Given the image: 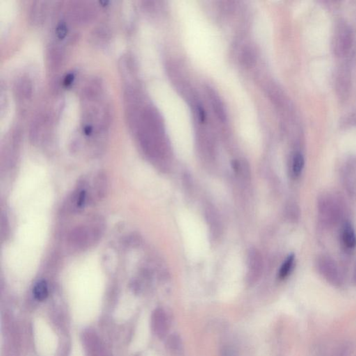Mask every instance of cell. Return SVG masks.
<instances>
[{
  "instance_id": "ba28073f",
  "label": "cell",
  "mask_w": 356,
  "mask_h": 356,
  "mask_svg": "<svg viewBox=\"0 0 356 356\" xmlns=\"http://www.w3.org/2000/svg\"><path fill=\"white\" fill-rule=\"evenodd\" d=\"M344 244L347 248H354L356 246V234L353 227L350 223L345 225L343 233Z\"/></svg>"
},
{
  "instance_id": "7c38bea8",
  "label": "cell",
  "mask_w": 356,
  "mask_h": 356,
  "mask_svg": "<svg viewBox=\"0 0 356 356\" xmlns=\"http://www.w3.org/2000/svg\"><path fill=\"white\" fill-rule=\"evenodd\" d=\"M96 189V194L98 198H102L105 193L106 188H107V179L105 175L100 174L96 178V183L95 185Z\"/></svg>"
},
{
  "instance_id": "9c48e42d",
  "label": "cell",
  "mask_w": 356,
  "mask_h": 356,
  "mask_svg": "<svg viewBox=\"0 0 356 356\" xmlns=\"http://www.w3.org/2000/svg\"><path fill=\"white\" fill-rule=\"evenodd\" d=\"M167 347H168L169 350L174 355L180 354L181 350H182V343H181L180 337L178 334L174 333L168 338Z\"/></svg>"
},
{
  "instance_id": "3957f363",
  "label": "cell",
  "mask_w": 356,
  "mask_h": 356,
  "mask_svg": "<svg viewBox=\"0 0 356 356\" xmlns=\"http://www.w3.org/2000/svg\"><path fill=\"white\" fill-rule=\"evenodd\" d=\"M248 279L252 283L257 281L262 271V258L260 252L252 249L248 255Z\"/></svg>"
},
{
  "instance_id": "52a82bcc",
  "label": "cell",
  "mask_w": 356,
  "mask_h": 356,
  "mask_svg": "<svg viewBox=\"0 0 356 356\" xmlns=\"http://www.w3.org/2000/svg\"><path fill=\"white\" fill-rule=\"evenodd\" d=\"M15 96L20 100L29 99L32 94V84L26 77H22L17 81L15 87Z\"/></svg>"
},
{
  "instance_id": "ac0fdd59",
  "label": "cell",
  "mask_w": 356,
  "mask_h": 356,
  "mask_svg": "<svg viewBox=\"0 0 356 356\" xmlns=\"http://www.w3.org/2000/svg\"><path fill=\"white\" fill-rule=\"evenodd\" d=\"M199 117L201 119L202 121H204V118H205V115H204V112L203 109L202 108H199L198 109Z\"/></svg>"
},
{
  "instance_id": "9a60e30c",
  "label": "cell",
  "mask_w": 356,
  "mask_h": 356,
  "mask_svg": "<svg viewBox=\"0 0 356 356\" xmlns=\"http://www.w3.org/2000/svg\"><path fill=\"white\" fill-rule=\"evenodd\" d=\"M211 102L216 115L220 119L224 120L225 118L224 108L221 101L214 94L211 95Z\"/></svg>"
},
{
  "instance_id": "8992f818",
  "label": "cell",
  "mask_w": 356,
  "mask_h": 356,
  "mask_svg": "<svg viewBox=\"0 0 356 356\" xmlns=\"http://www.w3.org/2000/svg\"><path fill=\"white\" fill-rule=\"evenodd\" d=\"M47 1H34L30 10V19L33 24H40L46 17L47 8Z\"/></svg>"
},
{
  "instance_id": "6da1fadb",
  "label": "cell",
  "mask_w": 356,
  "mask_h": 356,
  "mask_svg": "<svg viewBox=\"0 0 356 356\" xmlns=\"http://www.w3.org/2000/svg\"><path fill=\"white\" fill-rule=\"evenodd\" d=\"M335 54L343 59H350L355 53L356 40L351 26L345 22H340L335 30L333 38Z\"/></svg>"
},
{
  "instance_id": "277c9868",
  "label": "cell",
  "mask_w": 356,
  "mask_h": 356,
  "mask_svg": "<svg viewBox=\"0 0 356 356\" xmlns=\"http://www.w3.org/2000/svg\"><path fill=\"white\" fill-rule=\"evenodd\" d=\"M351 75L348 68L343 66L338 72L336 79V90L341 99H346L350 91Z\"/></svg>"
},
{
  "instance_id": "4fadbf2b",
  "label": "cell",
  "mask_w": 356,
  "mask_h": 356,
  "mask_svg": "<svg viewBox=\"0 0 356 356\" xmlns=\"http://www.w3.org/2000/svg\"><path fill=\"white\" fill-rule=\"evenodd\" d=\"M304 167V158L301 153H297L294 156L293 160V165H292V170H293L294 175L297 177L299 176L302 172Z\"/></svg>"
},
{
  "instance_id": "30bf717a",
  "label": "cell",
  "mask_w": 356,
  "mask_h": 356,
  "mask_svg": "<svg viewBox=\"0 0 356 356\" xmlns=\"http://www.w3.org/2000/svg\"><path fill=\"white\" fill-rule=\"evenodd\" d=\"M33 295L37 300L43 301L48 296V287L45 280H40L33 288Z\"/></svg>"
},
{
  "instance_id": "5bb4252c",
  "label": "cell",
  "mask_w": 356,
  "mask_h": 356,
  "mask_svg": "<svg viewBox=\"0 0 356 356\" xmlns=\"http://www.w3.org/2000/svg\"><path fill=\"white\" fill-rule=\"evenodd\" d=\"M255 52L254 50L251 47H247L245 49L241 55V61L246 66H250L253 64L255 60Z\"/></svg>"
},
{
  "instance_id": "e0dca14e",
  "label": "cell",
  "mask_w": 356,
  "mask_h": 356,
  "mask_svg": "<svg viewBox=\"0 0 356 356\" xmlns=\"http://www.w3.org/2000/svg\"><path fill=\"white\" fill-rule=\"evenodd\" d=\"M67 33L66 26L64 24H60L57 27V35L60 38H64Z\"/></svg>"
},
{
  "instance_id": "5b68a950",
  "label": "cell",
  "mask_w": 356,
  "mask_h": 356,
  "mask_svg": "<svg viewBox=\"0 0 356 356\" xmlns=\"http://www.w3.org/2000/svg\"><path fill=\"white\" fill-rule=\"evenodd\" d=\"M153 326L155 333L160 338L167 336L169 331V321L167 314L162 309L155 311L153 316Z\"/></svg>"
},
{
  "instance_id": "2e32d148",
  "label": "cell",
  "mask_w": 356,
  "mask_h": 356,
  "mask_svg": "<svg viewBox=\"0 0 356 356\" xmlns=\"http://www.w3.org/2000/svg\"><path fill=\"white\" fill-rule=\"evenodd\" d=\"M221 356H237V354L233 347L227 345L222 349Z\"/></svg>"
},
{
  "instance_id": "8fae6325",
  "label": "cell",
  "mask_w": 356,
  "mask_h": 356,
  "mask_svg": "<svg viewBox=\"0 0 356 356\" xmlns=\"http://www.w3.org/2000/svg\"><path fill=\"white\" fill-rule=\"evenodd\" d=\"M294 261V255H290L287 257L286 260L285 261L279 271V278L280 279H285L287 277L292 270V266H293Z\"/></svg>"
},
{
  "instance_id": "7a4b0ae2",
  "label": "cell",
  "mask_w": 356,
  "mask_h": 356,
  "mask_svg": "<svg viewBox=\"0 0 356 356\" xmlns=\"http://www.w3.org/2000/svg\"><path fill=\"white\" fill-rule=\"evenodd\" d=\"M70 18L77 23L89 22L95 16L94 7L87 3L78 2L70 8Z\"/></svg>"
}]
</instances>
